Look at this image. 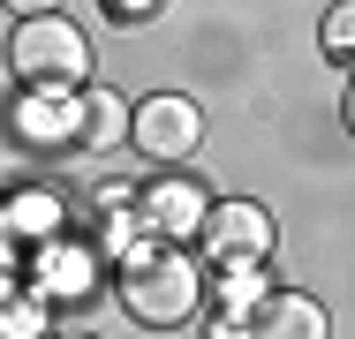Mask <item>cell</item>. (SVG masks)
Wrapping results in <instances>:
<instances>
[{
    "label": "cell",
    "instance_id": "cell-4",
    "mask_svg": "<svg viewBox=\"0 0 355 339\" xmlns=\"http://www.w3.org/2000/svg\"><path fill=\"white\" fill-rule=\"evenodd\" d=\"M23 279H31V286H38V294H46L53 309H76V302H91V294L106 286V249L61 226L53 241H38V249H31Z\"/></svg>",
    "mask_w": 355,
    "mask_h": 339
},
{
    "label": "cell",
    "instance_id": "cell-12",
    "mask_svg": "<svg viewBox=\"0 0 355 339\" xmlns=\"http://www.w3.org/2000/svg\"><path fill=\"white\" fill-rule=\"evenodd\" d=\"M38 332H53V302L23 279V286L0 294V339H38Z\"/></svg>",
    "mask_w": 355,
    "mask_h": 339
},
{
    "label": "cell",
    "instance_id": "cell-15",
    "mask_svg": "<svg viewBox=\"0 0 355 339\" xmlns=\"http://www.w3.org/2000/svg\"><path fill=\"white\" fill-rule=\"evenodd\" d=\"M8 15H46V8H61V0H0Z\"/></svg>",
    "mask_w": 355,
    "mask_h": 339
},
{
    "label": "cell",
    "instance_id": "cell-7",
    "mask_svg": "<svg viewBox=\"0 0 355 339\" xmlns=\"http://www.w3.org/2000/svg\"><path fill=\"white\" fill-rule=\"evenodd\" d=\"M265 294H272V271L265 257H227V264H205V302H212V339H234L257 324V309H265Z\"/></svg>",
    "mask_w": 355,
    "mask_h": 339
},
{
    "label": "cell",
    "instance_id": "cell-6",
    "mask_svg": "<svg viewBox=\"0 0 355 339\" xmlns=\"http://www.w3.org/2000/svg\"><path fill=\"white\" fill-rule=\"evenodd\" d=\"M197 249H205V264H227V257H272V249H280V219H272V203H257V196H212Z\"/></svg>",
    "mask_w": 355,
    "mask_h": 339
},
{
    "label": "cell",
    "instance_id": "cell-11",
    "mask_svg": "<svg viewBox=\"0 0 355 339\" xmlns=\"http://www.w3.org/2000/svg\"><path fill=\"white\" fill-rule=\"evenodd\" d=\"M76 106H83V151H114V143H129V98L121 91H106V83H83L76 91Z\"/></svg>",
    "mask_w": 355,
    "mask_h": 339
},
{
    "label": "cell",
    "instance_id": "cell-14",
    "mask_svg": "<svg viewBox=\"0 0 355 339\" xmlns=\"http://www.w3.org/2000/svg\"><path fill=\"white\" fill-rule=\"evenodd\" d=\"M98 8H106L114 23H151V15L166 8V0H98Z\"/></svg>",
    "mask_w": 355,
    "mask_h": 339
},
{
    "label": "cell",
    "instance_id": "cell-2",
    "mask_svg": "<svg viewBox=\"0 0 355 339\" xmlns=\"http://www.w3.org/2000/svg\"><path fill=\"white\" fill-rule=\"evenodd\" d=\"M91 68H98V53H91V38L76 30L61 8L15 15V30H8V75L23 91H83Z\"/></svg>",
    "mask_w": 355,
    "mask_h": 339
},
{
    "label": "cell",
    "instance_id": "cell-9",
    "mask_svg": "<svg viewBox=\"0 0 355 339\" xmlns=\"http://www.w3.org/2000/svg\"><path fill=\"white\" fill-rule=\"evenodd\" d=\"M61 226H69V196H61V189L23 181V189L0 196V241H15V249H38V241H53Z\"/></svg>",
    "mask_w": 355,
    "mask_h": 339
},
{
    "label": "cell",
    "instance_id": "cell-3",
    "mask_svg": "<svg viewBox=\"0 0 355 339\" xmlns=\"http://www.w3.org/2000/svg\"><path fill=\"white\" fill-rule=\"evenodd\" d=\"M197 143H205V106H197V98H182V91L137 98V113H129V151H144L151 166H189Z\"/></svg>",
    "mask_w": 355,
    "mask_h": 339
},
{
    "label": "cell",
    "instance_id": "cell-8",
    "mask_svg": "<svg viewBox=\"0 0 355 339\" xmlns=\"http://www.w3.org/2000/svg\"><path fill=\"white\" fill-rule=\"evenodd\" d=\"M8 136L23 151H83V106H76V91H23L15 83Z\"/></svg>",
    "mask_w": 355,
    "mask_h": 339
},
{
    "label": "cell",
    "instance_id": "cell-16",
    "mask_svg": "<svg viewBox=\"0 0 355 339\" xmlns=\"http://www.w3.org/2000/svg\"><path fill=\"white\" fill-rule=\"evenodd\" d=\"M340 121H348V136H355V83H348V98H340Z\"/></svg>",
    "mask_w": 355,
    "mask_h": 339
},
{
    "label": "cell",
    "instance_id": "cell-13",
    "mask_svg": "<svg viewBox=\"0 0 355 339\" xmlns=\"http://www.w3.org/2000/svg\"><path fill=\"white\" fill-rule=\"evenodd\" d=\"M318 53L333 68H355V0H333L325 23H318Z\"/></svg>",
    "mask_w": 355,
    "mask_h": 339
},
{
    "label": "cell",
    "instance_id": "cell-5",
    "mask_svg": "<svg viewBox=\"0 0 355 339\" xmlns=\"http://www.w3.org/2000/svg\"><path fill=\"white\" fill-rule=\"evenodd\" d=\"M137 211H144V226H151V241H197L205 234V211H212V189L189 166H159L137 189Z\"/></svg>",
    "mask_w": 355,
    "mask_h": 339
},
{
    "label": "cell",
    "instance_id": "cell-1",
    "mask_svg": "<svg viewBox=\"0 0 355 339\" xmlns=\"http://www.w3.org/2000/svg\"><path fill=\"white\" fill-rule=\"evenodd\" d=\"M114 294L144 332H182L205 309V264L189 257V241H144L114 264Z\"/></svg>",
    "mask_w": 355,
    "mask_h": 339
},
{
    "label": "cell",
    "instance_id": "cell-10",
    "mask_svg": "<svg viewBox=\"0 0 355 339\" xmlns=\"http://www.w3.org/2000/svg\"><path fill=\"white\" fill-rule=\"evenodd\" d=\"M325 332H333L325 302H318V294H287V286L265 294V309H257V324H250V339H325Z\"/></svg>",
    "mask_w": 355,
    "mask_h": 339
}]
</instances>
